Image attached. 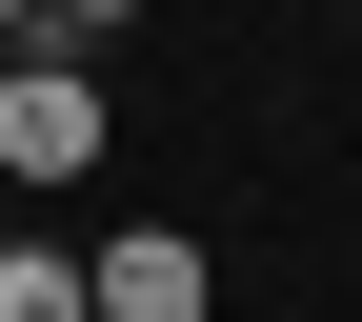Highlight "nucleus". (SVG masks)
Here are the masks:
<instances>
[{
	"mask_svg": "<svg viewBox=\"0 0 362 322\" xmlns=\"http://www.w3.org/2000/svg\"><path fill=\"white\" fill-rule=\"evenodd\" d=\"M101 161V81L81 61H0V181H81Z\"/></svg>",
	"mask_w": 362,
	"mask_h": 322,
	"instance_id": "1",
	"label": "nucleus"
},
{
	"mask_svg": "<svg viewBox=\"0 0 362 322\" xmlns=\"http://www.w3.org/2000/svg\"><path fill=\"white\" fill-rule=\"evenodd\" d=\"M221 282H202V242L181 222H121V242H81V322H202Z\"/></svg>",
	"mask_w": 362,
	"mask_h": 322,
	"instance_id": "2",
	"label": "nucleus"
},
{
	"mask_svg": "<svg viewBox=\"0 0 362 322\" xmlns=\"http://www.w3.org/2000/svg\"><path fill=\"white\" fill-rule=\"evenodd\" d=\"M0 322H81V262H61V242H21V222H0Z\"/></svg>",
	"mask_w": 362,
	"mask_h": 322,
	"instance_id": "3",
	"label": "nucleus"
},
{
	"mask_svg": "<svg viewBox=\"0 0 362 322\" xmlns=\"http://www.w3.org/2000/svg\"><path fill=\"white\" fill-rule=\"evenodd\" d=\"M161 0H40V61H101V40H141Z\"/></svg>",
	"mask_w": 362,
	"mask_h": 322,
	"instance_id": "4",
	"label": "nucleus"
},
{
	"mask_svg": "<svg viewBox=\"0 0 362 322\" xmlns=\"http://www.w3.org/2000/svg\"><path fill=\"white\" fill-rule=\"evenodd\" d=\"M0 61H40V0H0Z\"/></svg>",
	"mask_w": 362,
	"mask_h": 322,
	"instance_id": "5",
	"label": "nucleus"
}]
</instances>
